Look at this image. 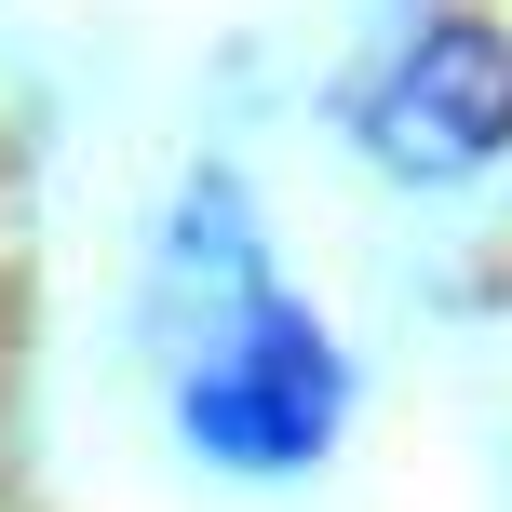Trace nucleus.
Here are the masks:
<instances>
[{
	"mask_svg": "<svg viewBox=\"0 0 512 512\" xmlns=\"http://www.w3.org/2000/svg\"><path fill=\"white\" fill-rule=\"evenodd\" d=\"M378 122H391V162H418V176H472V162H499V149H512V41L445 14L432 41L378 81Z\"/></svg>",
	"mask_w": 512,
	"mask_h": 512,
	"instance_id": "1",
	"label": "nucleus"
}]
</instances>
